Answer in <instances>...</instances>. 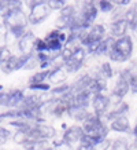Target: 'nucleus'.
<instances>
[{
	"instance_id": "f257e3e1",
	"label": "nucleus",
	"mask_w": 137,
	"mask_h": 150,
	"mask_svg": "<svg viewBox=\"0 0 137 150\" xmlns=\"http://www.w3.org/2000/svg\"><path fill=\"white\" fill-rule=\"evenodd\" d=\"M3 23L8 29L10 36H13L17 41L22 39L29 30L27 29L29 18H27V14L25 13L23 7H17V8L11 10L3 18Z\"/></svg>"
},
{
	"instance_id": "f03ea898",
	"label": "nucleus",
	"mask_w": 137,
	"mask_h": 150,
	"mask_svg": "<svg viewBox=\"0 0 137 150\" xmlns=\"http://www.w3.org/2000/svg\"><path fill=\"white\" fill-rule=\"evenodd\" d=\"M133 50H134V43H133V39L130 35L117 39L113 50L110 51L108 59L115 64H125V62L130 61L133 55Z\"/></svg>"
},
{
	"instance_id": "7ed1b4c3",
	"label": "nucleus",
	"mask_w": 137,
	"mask_h": 150,
	"mask_svg": "<svg viewBox=\"0 0 137 150\" xmlns=\"http://www.w3.org/2000/svg\"><path fill=\"white\" fill-rule=\"evenodd\" d=\"M23 6H26L29 10L27 18H29V25L32 26L41 25L52 13L47 0H27L23 1Z\"/></svg>"
},
{
	"instance_id": "20e7f679",
	"label": "nucleus",
	"mask_w": 137,
	"mask_h": 150,
	"mask_svg": "<svg viewBox=\"0 0 137 150\" xmlns=\"http://www.w3.org/2000/svg\"><path fill=\"white\" fill-rule=\"evenodd\" d=\"M82 128H84L85 134L97 138L99 141L107 139L110 131V125H107V121L103 117L95 114L93 112H91L89 117L85 120V123H82Z\"/></svg>"
},
{
	"instance_id": "39448f33",
	"label": "nucleus",
	"mask_w": 137,
	"mask_h": 150,
	"mask_svg": "<svg viewBox=\"0 0 137 150\" xmlns=\"http://www.w3.org/2000/svg\"><path fill=\"white\" fill-rule=\"evenodd\" d=\"M30 134V139H36V141H52L56 138V129L52 125H48L45 123L33 124L32 129L29 131Z\"/></svg>"
},
{
	"instance_id": "423d86ee",
	"label": "nucleus",
	"mask_w": 137,
	"mask_h": 150,
	"mask_svg": "<svg viewBox=\"0 0 137 150\" xmlns=\"http://www.w3.org/2000/svg\"><path fill=\"white\" fill-rule=\"evenodd\" d=\"M92 112L97 116L104 118V116L108 113L111 109V102H110V96L106 94H96L92 98Z\"/></svg>"
},
{
	"instance_id": "0eeeda50",
	"label": "nucleus",
	"mask_w": 137,
	"mask_h": 150,
	"mask_svg": "<svg viewBox=\"0 0 137 150\" xmlns=\"http://www.w3.org/2000/svg\"><path fill=\"white\" fill-rule=\"evenodd\" d=\"M38 37L32 32V30H27V33L22 39H19L17 41V46L18 50L22 55H32L34 54V48H36V41Z\"/></svg>"
},
{
	"instance_id": "6e6552de",
	"label": "nucleus",
	"mask_w": 137,
	"mask_h": 150,
	"mask_svg": "<svg viewBox=\"0 0 137 150\" xmlns=\"http://www.w3.org/2000/svg\"><path fill=\"white\" fill-rule=\"evenodd\" d=\"M84 135H85V131H84L82 125L74 124V125H70V127H67L63 131V134H62V141L68 143V145L74 146L75 143H80V142H81Z\"/></svg>"
},
{
	"instance_id": "1a4fd4ad",
	"label": "nucleus",
	"mask_w": 137,
	"mask_h": 150,
	"mask_svg": "<svg viewBox=\"0 0 137 150\" xmlns=\"http://www.w3.org/2000/svg\"><path fill=\"white\" fill-rule=\"evenodd\" d=\"M26 98V94L21 88H13L7 91V100H6V108L7 109H19L21 105Z\"/></svg>"
},
{
	"instance_id": "9d476101",
	"label": "nucleus",
	"mask_w": 137,
	"mask_h": 150,
	"mask_svg": "<svg viewBox=\"0 0 137 150\" xmlns=\"http://www.w3.org/2000/svg\"><path fill=\"white\" fill-rule=\"evenodd\" d=\"M115 41H117V39H114L113 36L107 35V37H106L101 43H99L97 46L91 48V50H88V54L93 55V57H104V55L108 57L110 51L113 50V47H114V44H115Z\"/></svg>"
},
{
	"instance_id": "9b49d317",
	"label": "nucleus",
	"mask_w": 137,
	"mask_h": 150,
	"mask_svg": "<svg viewBox=\"0 0 137 150\" xmlns=\"http://www.w3.org/2000/svg\"><path fill=\"white\" fill-rule=\"evenodd\" d=\"M92 84H93V76L89 73H85L74 80V83L71 84V90L74 94H78L82 91H91Z\"/></svg>"
},
{
	"instance_id": "f8f14e48",
	"label": "nucleus",
	"mask_w": 137,
	"mask_h": 150,
	"mask_svg": "<svg viewBox=\"0 0 137 150\" xmlns=\"http://www.w3.org/2000/svg\"><path fill=\"white\" fill-rule=\"evenodd\" d=\"M108 30L110 36H113L114 39H121V37L128 36L129 23L126 22V19H119V21H115V22H110Z\"/></svg>"
},
{
	"instance_id": "ddd939ff",
	"label": "nucleus",
	"mask_w": 137,
	"mask_h": 150,
	"mask_svg": "<svg viewBox=\"0 0 137 150\" xmlns=\"http://www.w3.org/2000/svg\"><path fill=\"white\" fill-rule=\"evenodd\" d=\"M110 129L114 132H119V134H128V132H132V125H130L129 118L126 116H122L110 123Z\"/></svg>"
},
{
	"instance_id": "4468645a",
	"label": "nucleus",
	"mask_w": 137,
	"mask_h": 150,
	"mask_svg": "<svg viewBox=\"0 0 137 150\" xmlns=\"http://www.w3.org/2000/svg\"><path fill=\"white\" fill-rule=\"evenodd\" d=\"M129 105L126 103V102H122V103L117 105V106H114V108H111V109L108 110V113L104 116V120L106 121H113V120H115V118L118 117H122V116H126V113L129 112Z\"/></svg>"
},
{
	"instance_id": "2eb2a0df",
	"label": "nucleus",
	"mask_w": 137,
	"mask_h": 150,
	"mask_svg": "<svg viewBox=\"0 0 137 150\" xmlns=\"http://www.w3.org/2000/svg\"><path fill=\"white\" fill-rule=\"evenodd\" d=\"M67 79V72L64 70V68H52L48 77V83L50 84H55V86H62L64 84Z\"/></svg>"
},
{
	"instance_id": "dca6fc26",
	"label": "nucleus",
	"mask_w": 137,
	"mask_h": 150,
	"mask_svg": "<svg viewBox=\"0 0 137 150\" xmlns=\"http://www.w3.org/2000/svg\"><path fill=\"white\" fill-rule=\"evenodd\" d=\"M91 112L87 108H78V106H71L67 112V116L71 117L77 123H85V120L89 117Z\"/></svg>"
},
{
	"instance_id": "f3484780",
	"label": "nucleus",
	"mask_w": 137,
	"mask_h": 150,
	"mask_svg": "<svg viewBox=\"0 0 137 150\" xmlns=\"http://www.w3.org/2000/svg\"><path fill=\"white\" fill-rule=\"evenodd\" d=\"M92 98L93 94L91 91H82L78 94H74V100L73 106H78V108H89L92 105Z\"/></svg>"
},
{
	"instance_id": "a211bd4d",
	"label": "nucleus",
	"mask_w": 137,
	"mask_h": 150,
	"mask_svg": "<svg viewBox=\"0 0 137 150\" xmlns=\"http://www.w3.org/2000/svg\"><path fill=\"white\" fill-rule=\"evenodd\" d=\"M129 92H130V83L126 81V80H123V79H119V77L117 79V83H115L111 94H114V95H117L118 98L123 99Z\"/></svg>"
},
{
	"instance_id": "6ab92c4d",
	"label": "nucleus",
	"mask_w": 137,
	"mask_h": 150,
	"mask_svg": "<svg viewBox=\"0 0 137 150\" xmlns=\"http://www.w3.org/2000/svg\"><path fill=\"white\" fill-rule=\"evenodd\" d=\"M93 76V84L91 87V92L93 95L96 94H104L106 90H107V80L100 76H97V74H92Z\"/></svg>"
},
{
	"instance_id": "aec40b11",
	"label": "nucleus",
	"mask_w": 137,
	"mask_h": 150,
	"mask_svg": "<svg viewBox=\"0 0 137 150\" xmlns=\"http://www.w3.org/2000/svg\"><path fill=\"white\" fill-rule=\"evenodd\" d=\"M95 73L97 76L106 79V80H110V79L114 77V69H113V66H111L110 62H103V64H100L99 68L96 69Z\"/></svg>"
},
{
	"instance_id": "412c9836",
	"label": "nucleus",
	"mask_w": 137,
	"mask_h": 150,
	"mask_svg": "<svg viewBox=\"0 0 137 150\" xmlns=\"http://www.w3.org/2000/svg\"><path fill=\"white\" fill-rule=\"evenodd\" d=\"M44 40L45 41H50V40H59L62 43H64V46H66V41H67V32H62V30H58V29H54V30H51L45 35L44 37Z\"/></svg>"
},
{
	"instance_id": "4be33fe9",
	"label": "nucleus",
	"mask_w": 137,
	"mask_h": 150,
	"mask_svg": "<svg viewBox=\"0 0 137 150\" xmlns=\"http://www.w3.org/2000/svg\"><path fill=\"white\" fill-rule=\"evenodd\" d=\"M50 70H40V72L34 73L32 77L29 79V84H41V83H47L48 81V77H50Z\"/></svg>"
},
{
	"instance_id": "5701e85b",
	"label": "nucleus",
	"mask_w": 137,
	"mask_h": 150,
	"mask_svg": "<svg viewBox=\"0 0 137 150\" xmlns=\"http://www.w3.org/2000/svg\"><path fill=\"white\" fill-rule=\"evenodd\" d=\"M17 59H18V55H13L11 59H8L4 64H1L0 70L4 73V74H10V73H13V72H17L18 70L17 69Z\"/></svg>"
},
{
	"instance_id": "b1692460",
	"label": "nucleus",
	"mask_w": 137,
	"mask_h": 150,
	"mask_svg": "<svg viewBox=\"0 0 137 150\" xmlns=\"http://www.w3.org/2000/svg\"><path fill=\"white\" fill-rule=\"evenodd\" d=\"M13 141L19 146H25L30 141V134L29 131H15L13 134Z\"/></svg>"
},
{
	"instance_id": "393cba45",
	"label": "nucleus",
	"mask_w": 137,
	"mask_h": 150,
	"mask_svg": "<svg viewBox=\"0 0 137 150\" xmlns=\"http://www.w3.org/2000/svg\"><path fill=\"white\" fill-rule=\"evenodd\" d=\"M71 91V84H62V86L54 87L52 90L50 91V94L52 95V98H63L66 94Z\"/></svg>"
},
{
	"instance_id": "a878e982",
	"label": "nucleus",
	"mask_w": 137,
	"mask_h": 150,
	"mask_svg": "<svg viewBox=\"0 0 137 150\" xmlns=\"http://www.w3.org/2000/svg\"><path fill=\"white\" fill-rule=\"evenodd\" d=\"M96 4H97L99 11H101V13H104V14H108V13L111 14L115 10V4L111 0H100V1H97Z\"/></svg>"
},
{
	"instance_id": "bb28decb",
	"label": "nucleus",
	"mask_w": 137,
	"mask_h": 150,
	"mask_svg": "<svg viewBox=\"0 0 137 150\" xmlns=\"http://www.w3.org/2000/svg\"><path fill=\"white\" fill-rule=\"evenodd\" d=\"M8 36H10V32H8V29H7V26L3 22H0V50L7 48Z\"/></svg>"
},
{
	"instance_id": "cd10ccee",
	"label": "nucleus",
	"mask_w": 137,
	"mask_h": 150,
	"mask_svg": "<svg viewBox=\"0 0 137 150\" xmlns=\"http://www.w3.org/2000/svg\"><path fill=\"white\" fill-rule=\"evenodd\" d=\"M110 150H130V146H129V142L123 138H118L113 141V146Z\"/></svg>"
},
{
	"instance_id": "c85d7f7f",
	"label": "nucleus",
	"mask_w": 137,
	"mask_h": 150,
	"mask_svg": "<svg viewBox=\"0 0 137 150\" xmlns=\"http://www.w3.org/2000/svg\"><path fill=\"white\" fill-rule=\"evenodd\" d=\"M29 90L34 92H48L51 91V84L50 83H41V84H29Z\"/></svg>"
},
{
	"instance_id": "c756f323",
	"label": "nucleus",
	"mask_w": 137,
	"mask_h": 150,
	"mask_svg": "<svg viewBox=\"0 0 137 150\" xmlns=\"http://www.w3.org/2000/svg\"><path fill=\"white\" fill-rule=\"evenodd\" d=\"M10 139H13V132L3 125H0V146L6 145Z\"/></svg>"
},
{
	"instance_id": "7c9ffc66",
	"label": "nucleus",
	"mask_w": 137,
	"mask_h": 150,
	"mask_svg": "<svg viewBox=\"0 0 137 150\" xmlns=\"http://www.w3.org/2000/svg\"><path fill=\"white\" fill-rule=\"evenodd\" d=\"M82 69V65L77 64L75 61H73V59H70L67 64H64V70L67 73H70V74H74V73L80 72Z\"/></svg>"
},
{
	"instance_id": "2f4dec72",
	"label": "nucleus",
	"mask_w": 137,
	"mask_h": 150,
	"mask_svg": "<svg viewBox=\"0 0 137 150\" xmlns=\"http://www.w3.org/2000/svg\"><path fill=\"white\" fill-rule=\"evenodd\" d=\"M47 1H48V6L52 11H59V13L67 6L64 0H47Z\"/></svg>"
},
{
	"instance_id": "473e14b6",
	"label": "nucleus",
	"mask_w": 137,
	"mask_h": 150,
	"mask_svg": "<svg viewBox=\"0 0 137 150\" xmlns=\"http://www.w3.org/2000/svg\"><path fill=\"white\" fill-rule=\"evenodd\" d=\"M41 52H47L50 54V48H48V44L44 39H37L36 41V48H34V54H41Z\"/></svg>"
},
{
	"instance_id": "72a5a7b5",
	"label": "nucleus",
	"mask_w": 137,
	"mask_h": 150,
	"mask_svg": "<svg viewBox=\"0 0 137 150\" xmlns=\"http://www.w3.org/2000/svg\"><path fill=\"white\" fill-rule=\"evenodd\" d=\"M36 68H40V62H38V59H37V55L32 54L29 57V59H27L26 66H25L23 70H33V69H36Z\"/></svg>"
},
{
	"instance_id": "f704fd0d",
	"label": "nucleus",
	"mask_w": 137,
	"mask_h": 150,
	"mask_svg": "<svg viewBox=\"0 0 137 150\" xmlns=\"http://www.w3.org/2000/svg\"><path fill=\"white\" fill-rule=\"evenodd\" d=\"M125 11H126V8H123V7H115V10L111 13V22L125 19Z\"/></svg>"
},
{
	"instance_id": "c9c22d12",
	"label": "nucleus",
	"mask_w": 137,
	"mask_h": 150,
	"mask_svg": "<svg viewBox=\"0 0 137 150\" xmlns=\"http://www.w3.org/2000/svg\"><path fill=\"white\" fill-rule=\"evenodd\" d=\"M125 19H126V22H128L129 25L132 22H134V21H137V13L133 6H130L129 8H126V11H125Z\"/></svg>"
},
{
	"instance_id": "e433bc0d",
	"label": "nucleus",
	"mask_w": 137,
	"mask_h": 150,
	"mask_svg": "<svg viewBox=\"0 0 137 150\" xmlns=\"http://www.w3.org/2000/svg\"><path fill=\"white\" fill-rule=\"evenodd\" d=\"M74 55V51L71 50V48H68V47H64L63 50H62V52H60V59H62V62L64 64H67L70 59L73 58Z\"/></svg>"
},
{
	"instance_id": "4c0bfd02",
	"label": "nucleus",
	"mask_w": 137,
	"mask_h": 150,
	"mask_svg": "<svg viewBox=\"0 0 137 150\" xmlns=\"http://www.w3.org/2000/svg\"><path fill=\"white\" fill-rule=\"evenodd\" d=\"M52 147H54L55 150H74V146L68 145V143L63 142L62 139H60V141H54Z\"/></svg>"
},
{
	"instance_id": "58836bf2",
	"label": "nucleus",
	"mask_w": 137,
	"mask_h": 150,
	"mask_svg": "<svg viewBox=\"0 0 137 150\" xmlns=\"http://www.w3.org/2000/svg\"><path fill=\"white\" fill-rule=\"evenodd\" d=\"M111 146H113V141L107 138V139L99 142L97 145L93 146V150H110L111 149Z\"/></svg>"
},
{
	"instance_id": "ea45409f",
	"label": "nucleus",
	"mask_w": 137,
	"mask_h": 150,
	"mask_svg": "<svg viewBox=\"0 0 137 150\" xmlns=\"http://www.w3.org/2000/svg\"><path fill=\"white\" fill-rule=\"evenodd\" d=\"M11 57H13V52H11L8 48L0 50V61H1V64H4V62H7L8 59H11Z\"/></svg>"
},
{
	"instance_id": "a19ab883",
	"label": "nucleus",
	"mask_w": 137,
	"mask_h": 150,
	"mask_svg": "<svg viewBox=\"0 0 137 150\" xmlns=\"http://www.w3.org/2000/svg\"><path fill=\"white\" fill-rule=\"evenodd\" d=\"M129 32L132 33V35H130L132 39L137 40V21H134V22H132L129 25Z\"/></svg>"
},
{
	"instance_id": "79ce46f5",
	"label": "nucleus",
	"mask_w": 137,
	"mask_h": 150,
	"mask_svg": "<svg viewBox=\"0 0 137 150\" xmlns=\"http://www.w3.org/2000/svg\"><path fill=\"white\" fill-rule=\"evenodd\" d=\"M113 3L115 4V7H123V8H125L126 6L130 4V1H129V0H114Z\"/></svg>"
},
{
	"instance_id": "37998d69",
	"label": "nucleus",
	"mask_w": 137,
	"mask_h": 150,
	"mask_svg": "<svg viewBox=\"0 0 137 150\" xmlns=\"http://www.w3.org/2000/svg\"><path fill=\"white\" fill-rule=\"evenodd\" d=\"M130 92L137 94V77H133L130 81Z\"/></svg>"
},
{
	"instance_id": "c03bdc74",
	"label": "nucleus",
	"mask_w": 137,
	"mask_h": 150,
	"mask_svg": "<svg viewBox=\"0 0 137 150\" xmlns=\"http://www.w3.org/2000/svg\"><path fill=\"white\" fill-rule=\"evenodd\" d=\"M75 150H93V147H92V146H87V145H81V143H80V145L75 147Z\"/></svg>"
},
{
	"instance_id": "a18cd8bd",
	"label": "nucleus",
	"mask_w": 137,
	"mask_h": 150,
	"mask_svg": "<svg viewBox=\"0 0 137 150\" xmlns=\"http://www.w3.org/2000/svg\"><path fill=\"white\" fill-rule=\"evenodd\" d=\"M1 92H4V87L0 84V94H1Z\"/></svg>"
},
{
	"instance_id": "49530a36",
	"label": "nucleus",
	"mask_w": 137,
	"mask_h": 150,
	"mask_svg": "<svg viewBox=\"0 0 137 150\" xmlns=\"http://www.w3.org/2000/svg\"><path fill=\"white\" fill-rule=\"evenodd\" d=\"M44 150H55V149L52 147V145H51V146H48V147H47V149H44Z\"/></svg>"
},
{
	"instance_id": "de8ad7c7",
	"label": "nucleus",
	"mask_w": 137,
	"mask_h": 150,
	"mask_svg": "<svg viewBox=\"0 0 137 150\" xmlns=\"http://www.w3.org/2000/svg\"><path fill=\"white\" fill-rule=\"evenodd\" d=\"M133 7H134V10H136V13H137V3H134V4H133Z\"/></svg>"
},
{
	"instance_id": "09e8293b",
	"label": "nucleus",
	"mask_w": 137,
	"mask_h": 150,
	"mask_svg": "<svg viewBox=\"0 0 137 150\" xmlns=\"http://www.w3.org/2000/svg\"><path fill=\"white\" fill-rule=\"evenodd\" d=\"M0 66H1V61H0Z\"/></svg>"
}]
</instances>
